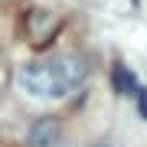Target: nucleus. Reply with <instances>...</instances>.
<instances>
[{
    "label": "nucleus",
    "mask_w": 147,
    "mask_h": 147,
    "mask_svg": "<svg viewBox=\"0 0 147 147\" xmlns=\"http://www.w3.org/2000/svg\"><path fill=\"white\" fill-rule=\"evenodd\" d=\"M111 82H115V92L118 95H134L137 92V79L131 75V69L127 65H115V72H111Z\"/></svg>",
    "instance_id": "nucleus-3"
},
{
    "label": "nucleus",
    "mask_w": 147,
    "mask_h": 147,
    "mask_svg": "<svg viewBox=\"0 0 147 147\" xmlns=\"http://www.w3.org/2000/svg\"><path fill=\"white\" fill-rule=\"evenodd\" d=\"M59 137H62V124H59L56 118H39L36 124L30 127L26 144L30 147H56Z\"/></svg>",
    "instance_id": "nucleus-2"
},
{
    "label": "nucleus",
    "mask_w": 147,
    "mask_h": 147,
    "mask_svg": "<svg viewBox=\"0 0 147 147\" xmlns=\"http://www.w3.org/2000/svg\"><path fill=\"white\" fill-rule=\"evenodd\" d=\"M88 75V59L82 53H56L49 59H33L20 69V88L42 101H59L72 95Z\"/></svg>",
    "instance_id": "nucleus-1"
}]
</instances>
